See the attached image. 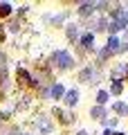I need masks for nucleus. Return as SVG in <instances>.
Listing matches in <instances>:
<instances>
[{"instance_id":"412c9836","label":"nucleus","mask_w":128,"mask_h":135,"mask_svg":"<svg viewBox=\"0 0 128 135\" xmlns=\"http://www.w3.org/2000/svg\"><path fill=\"white\" fill-rule=\"evenodd\" d=\"M124 70H126V79H128V65H124Z\"/></svg>"},{"instance_id":"2eb2a0df","label":"nucleus","mask_w":128,"mask_h":135,"mask_svg":"<svg viewBox=\"0 0 128 135\" xmlns=\"http://www.w3.org/2000/svg\"><path fill=\"white\" fill-rule=\"evenodd\" d=\"M90 77H92V68H85V70H81V74H79L81 81H88Z\"/></svg>"},{"instance_id":"7ed1b4c3","label":"nucleus","mask_w":128,"mask_h":135,"mask_svg":"<svg viewBox=\"0 0 128 135\" xmlns=\"http://www.w3.org/2000/svg\"><path fill=\"white\" fill-rule=\"evenodd\" d=\"M65 104L67 106H76V104H79V90H76V88H72V90L65 92Z\"/></svg>"},{"instance_id":"39448f33","label":"nucleus","mask_w":128,"mask_h":135,"mask_svg":"<svg viewBox=\"0 0 128 135\" xmlns=\"http://www.w3.org/2000/svg\"><path fill=\"white\" fill-rule=\"evenodd\" d=\"M95 11V2H81L79 5V14L81 16H90Z\"/></svg>"},{"instance_id":"0eeeda50","label":"nucleus","mask_w":128,"mask_h":135,"mask_svg":"<svg viewBox=\"0 0 128 135\" xmlns=\"http://www.w3.org/2000/svg\"><path fill=\"white\" fill-rule=\"evenodd\" d=\"M81 45H83L85 50H90L92 45H95V36H92V34H83V36H81V41H79Z\"/></svg>"},{"instance_id":"9d476101","label":"nucleus","mask_w":128,"mask_h":135,"mask_svg":"<svg viewBox=\"0 0 128 135\" xmlns=\"http://www.w3.org/2000/svg\"><path fill=\"white\" fill-rule=\"evenodd\" d=\"M38 128H41L43 133H52V124L47 122V117H45V115H43L41 119H38Z\"/></svg>"},{"instance_id":"6ab92c4d","label":"nucleus","mask_w":128,"mask_h":135,"mask_svg":"<svg viewBox=\"0 0 128 135\" xmlns=\"http://www.w3.org/2000/svg\"><path fill=\"white\" fill-rule=\"evenodd\" d=\"M101 135H115V131H108V128H106V131H104Z\"/></svg>"},{"instance_id":"4468645a","label":"nucleus","mask_w":128,"mask_h":135,"mask_svg":"<svg viewBox=\"0 0 128 135\" xmlns=\"http://www.w3.org/2000/svg\"><path fill=\"white\" fill-rule=\"evenodd\" d=\"M106 101H108V92H106V90H99V92H97V104L104 106Z\"/></svg>"},{"instance_id":"1a4fd4ad","label":"nucleus","mask_w":128,"mask_h":135,"mask_svg":"<svg viewBox=\"0 0 128 135\" xmlns=\"http://www.w3.org/2000/svg\"><path fill=\"white\" fill-rule=\"evenodd\" d=\"M90 115L95 117V119H106V108H104V106H95V108L90 110Z\"/></svg>"},{"instance_id":"f03ea898","label":"nucleus","mask_w":128,"mask_h":135,"mask_svg":"<svg viewBox=\"0 0 128 135\" xmlns=\"http://www.w3.org/2000/svg\"><path fill=\"white\" fill-rule=\"evenodd\" d=\"M54 63H56V68H61V70H70L72 63H74V59L70 56V54L65 52V50H58V52H54Z\"/></svg>"},{"instance_id":"6e6552de","label":"nucleus","mask_w":128,"mask_h":135,"mask_svg":"<svg viewBox=\"0 0 128 135\" xmlns=\"http://www.w3.org/2000/svg\"><path fill=\"white\" fill-rule=\"evenodd\" d=\"M18 83H32V74L23 68H18Z\"/></svg>"},{"instance_id":"a211bd4d","label":"nucleus","mask_w":128,"mask_h":135,"mask_svg":"<svg viewBox=\"0 0 128 135\" xmlns=\"http://www.w3.org/2000/svg\"><path fill=\"white\" fill-rule=\"evenodd\" d=\"M104 124L108 126V131H110V128H112L115 124H117V117H115V119H104Z\"/></svg>"},{"instance_id":"aec40b11","label":"nucleus","mask_w":128,"mask_h":135,"mask_svg":"<svg viewBox=\"0 0 128 135\" xmlns=\"http://www.w3.org/2000/svg\"><path fill=\"white\" fill-rule=\"evenodd\" d=\"M76 135H88V133H85V131H79V133H76Z\"/></svg>"},{"instance_id":"4be33fe9","label":"nucleus","mask_w":128,"mask_h":135,"mask_svg":"<svg viewBox=\"0 0 128 135\" xmlns=\"http://www.w3.org/2000/svg\"><path fill=\"white\" fill-rule=\"evenodd\" d=\"M115 135H126V133H115Z\"/></svg>"},{"instance_id":"f8f14e48","label":"nucleus","mask_w":128,"mask_h":135,"mask_svg":"<svg viewBox=\"0 0 128 135\" xmlns=\"http://www.w3.org/2000/svg\"><path fill=\"white\" fill-rule=\"evenodd\" d=\"M121 90H124L121 81H119V79H115V81H112V86H110V92H112V95H121Z\"/></svg>"},{"instance_id":"f3484780","label":"nucleus","mask_w":128,"mask_h":135,"mask_svg":"<svg viewBox=\"0 0 128 135\" xmlns=\"http://www.w3.org/2000/svg\"><path fill=\"white\" fill-rule=\"evenodd\" d=\"M106 25H108V23H106V18H99V20H97V25H95V29H97V32H101V29H106Z\"/></svg>"},{"instance_id":"f257e3e1","label":"nucleus","mask_w":128,"mask_h":135,"mask_svg":"<svg viewBox=\"0 0 128 135\" xmlns=\"http://www.w3.org/2000/svg\"><path fill=\"white\" fill-rule=\"evenodd\" d=\"M126 25H128V11H119V9H115L112 11V23H110V32H112V36L119 32V29H126Z\"/></svg>"},{"instance_id":"20e7f679","label":"nucleus","mask_w":128,"mask_h":135,"mask_svg":"<svg viewBox=\"0 0 128 135\" xmlns=\"http://www.w3.org/2000/svg\"><path fill=\"white\" fill-rule=\"evenodd\" d=\"M63 95H65V88H63L61 83H54V86L50 88V97H52L54 101H56V99H61Z\"/></svg>"},{"instance_id":"ddd939ff","label":"nucleus","mask_w":128,"mask_h":135,"mask_svg":"<svg viewBox=\"0 0 128 135\" xmlns=\"http://www.w3.org/2000/svg\"><path fill=\"white\" fill-rule=\"evenodd\" d=\"M11 9H14V7H11L9 2H0V16H9Z\"/></svg>"},{"instance_id":"dca6fc26","label":"nucleus","mask_w":128,"mask_h":135,"mask_svg":"<svg viewBox=\"0 0 128 135\" xmlns=\"http://www.w3.org/2000/svg\"><path fill=\"white\" fill-rule=\"evenodd\" d=\"M67 36H70V41L79 38V36H76V25H67Z\"/></svg>"},{"instance_id":"423d86ee","label":"nucleus","mask_w":128,"mask_h":135,"mask_svg":"<svg viewBox=\"0 0 128 135\" xmlns=\"http://www.w3.org/2000/svg\"><path fill=\"white\" fill-rule=\"evenodd\" d=\"M119 45H121V41L117 38V36H110L108 38V52L112 54V52H119Z\"/></svg>"},{"instance_id":"9b49d317","label":"nucleus","mask_w":128,"mask_h":135,"mask_svg":"<svg viewBox=\"0 0 128 135\" xmlns=\"http://www.w3.org/2000/svg\"><path fill=\"white\" fill-rule=\"evenodd\" d=\"M115 113L121 115V117H126L128 115V106H126V104H121V101H117V104H115Z\"/></svg>"}]
</instances>
